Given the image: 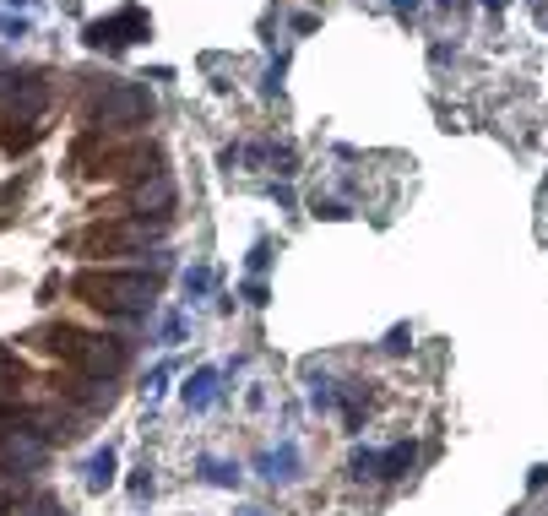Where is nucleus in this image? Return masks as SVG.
I'll list each match as a JSON object with an SVG mask.
<instances>
[{"label":"nucleus","instance_id":"nucleus-11","mask_svg":"<svg viewBox=\"0 0 548 516\" xmlns=\"http://www.w3.org/2000/svg\"><path fill=\"white\" fill-rule=\"evenodd\" d=\"M16 516H71V506H60V495H33Z\"/></svg>","mask_w":548,"mask_h":516},{"label":"nucleus","instance_id":"nucleus-12","mask_svg":"<svg viewBox=\"0 0 548 516\" xmlns=\"http://www.w3.org/2000/svg\"><path fill=\"white\" fill-rule=\"evenodd\" d=\"M310 408H315V414H332V408H337V386H332L326 375L310 381Z\"/></svg>","mask_w":548,"mask_h":516},{"label":"nucleus","instance_id":"nucleus-15","mask_svg":"<svg viewBox=\"0 0 548 516\" xmlns=\"http://www.w3.org/2000/svg\"><path fill=\"white\" fill-rule=\"evenodd\" d=\"M413 348V326H391L386 332V354H408Z\"/></svg>","mask_w":548,"mask_h":516},{"label":"nucleus","instance_id":"nucleus-1","mask_svg":"<svg viewBox=\"0 0 548 516\" xmlns=\"http://www.w3.org/2000/svg\"><path fill=\"white\" fill-rule=\"evenodd\" d=\"M27 348L38 354H54L60 365H71L76 375H92V381H114L125 365H130V343L125 337H109V332H82V326H38L27 332Z\"/></svg>","mask_w":548,"mask_h":516},{"label":"nucleus","instance_id":"nucleus-24","mask_svg":"<svg viewBox=\"0 0 548 516\" xmlns=\"http://www.w3.org/2000/svg\"><path fill=\"white\" fill-rule=\"evenodd\" d=\"M505 5H511V0H484V11H489V16H500Z\"/></svg>","mask_w":548,"mask_h":516},{"label":"nucleus","instance_id":"nucleus-23","mask_svg":"<svg viewBox=\"0 0 548 516\" xmlns=\"http://www.w3.org/2000/svg\"><path fill=\"white\" fill-rule=\"evenodd\" d=\"M179 337H185V321H179V316H174V321H168V326H163V343H179Z\"/></svg>","mask_w":548,"mask_h":516},{"label":"nucleus","instance_id":"nucleus-19","mask_svg":"<svg viewBox=\"0 0 548 516\" xmlns=\"http://www.w3.org/2000/svg\"><path fill=\"white\" fill-rule=\"evenodd\" d=\"M266 267H272V245H266V239H261V245H255V250H250V272H266Z\"/></svg>","mask_w":548,"mask_h":516},{"label":"nucleus","instance_id":"nucleus-16","mask_svg":"<svg viewBox=\"0 0 548 516\" xmlns=\"http://www.w3.org/2000/svg\"><path fill=\"white\" fill-rule=\"evenodd\" d=\"M207 288H212V272L207 267H190L185 272V294H207Z\"/></svg>","mask_w":548,"mask_h":516},{"label":"nucleus","instance_id":"nucleus-10","mask_svg":"<svg viewBox=\"0 0 548 516\" xmlns=\"http://www.w3.org/2000/svg\"><path fill=\"white\" fill-rule=\"evenodd\" d=\"M201 479L217 484V490H239V468L234 462H217V457H201Z\"/></svg>","mask_w":548,"mask_h":516},{"label":"nucleus","instance_id":"nucleus-26","mask_svg":"<svg viewBox=\"0 0 548 516\" xmlns=\"http://www.w3.org/2000/svg\"><path fill=\"white\" fill-rule=\"evenodd\" d=\"M435 5H457V0H435Z\"/></svg>","mask_w":548,"mask_h":516},{"label":"nucleus","instance_id":"nucleus-22","mask_svg":"<svg viewBox=\"0 0 548 516\" xmlns=\"http://www.w3.org/2000/svg\"><path fill=\"white\" fill-rule=\"evenodd\" d=\"M163 386H168V365H158V370H152V381H147V392H152V397H158V392H163Z\"/></svg>","mask_w":548,"mask_h":516},{"label":"nucleus","instance_id":"nucleus-17","mask_svg":"<svg viewBox=\"0 0 548 516\" xmlns=\"http://www.w3.org/2000/svg\"><path fill=\"white\" fill-rule=\"evenodd\" d=\"M245 299H250V305L261 310V305H272V288H266L261 277H250V283H245Z\"/></svg>","mask_w":548,"mask_h":516},{"label":"nucleus","instance_id":"nucleus-6","mask_svg":"<svg viewBox=\"0 0 548 516\" xmlns=\"http://www.w3.org/2000/svg\"><path fill=\"white\" fill-rule=\"evenodd\" d=\"M255 468H261V479L288 484V479H299V446H293V441H283L277 452H261V457H255Z\"/></svg>","mask_w":548,"mask_h":516},{"label":"nucleus","instance_id":"nucleus-14","mask_svg":"<svg viewBox=\"0 0 548 516\" xmlns=\"http://www.w3.org/2000/svg\"><path fill=\"white\" fill-rule=\"evenodd\" d=\"M315 218H332V223H342V218H353V207H348V201H321V196H315Z\"/></svg>","mask_w":548,"mask_h":516},{"label":"nucleus","instance_id":"nucleus-8","mask_svg":"<svg viewBox=\"0 0 548 516\" xmlns=\"http://www.w3.org/2000/svg\"><path fill=\"white\" fill-rule=\"evenodd\" d=\"M212 397H217V370L207 365L185 381V408H212Z\"/></svg>","mask_w":548,"mask_h":516},{"label":"nucleus","instance_id":"nucleus-13","mask_svg":"<svg viewBox=\"0 0 548 516\" xmlns=\"http://www.w3.org/2000/svg\"><path fill=\"white\" fill-rule=\"evenodd\" d=\"M375 468H380V452H364V446H359V452L348 457V473H353V479H375Z\"/></svg>","mask_w":548,"mask_h":516},{"label":"nucleus","instance_id":"nucleus-21","mask_svg":"<svg viewBox=\"0 0 548 516\" xmlns=\"http://www.w3.org/2000/svg\"><path fill=\"white\" fill-rule=\"evenodd\" d=\"M527 490H548V462H538V468L527 473Z\"/></svg>","mask_w":548,"mask_h":516},{"label":"nucleus","instance_id":"nucleus-7","mask_svg":"<svg viewBox=\"0 0 548 516\" xmlns=\"http://www.w3.org/2000/svg\"><path fill=\"white\" fill-rule=\"evenodd\" d=\"M418 462V446L413 441H397V446H386L380 452V468H375V479L380 484H391V479H408V468Z\"/></svg>","mask_w":548,"mask_h":516},{"label":"nucleus","instance_id":"nucleus-20","mask_svg":"<svg viewBox=\"0 0 548 516\" xmlns=\"http://www.w3.org/2000/svg\"><path fill=\"white\" fill-rule=\"evenodd\" d=\"M418 5H424V0H391V11H397L402 22H413V16H418Z\"/></svg>","mask_w":548,"mask_h":516},{"label":"nucleus","instance_id":"nucleus-4","mask_svg":"<svg viewBox=\"0 0 548 516\" xmlns=\"http://www.w3.org/2000/svg\"><path fill=\"white\" fill-rule=\"evenodd\" d=\"M152 114V98H147V87H130V82H120V87H109V98L92 109V125L98 131H114V125H141Z\"/></svg>","mask_w":548,"mask_h":516},{"label":"nucleus","instance_id":"nucleus-3","mask_svg":"<svg viewBox=\"0 0 548 516\" xmlns=\"http://www.w3.org/2000/svg\"><path fill=\"white\" fill-rule=\"evenodd\" d=\"M147 33H152V22H147V11H141V5H120L114 16L87 22V44H92V49H109V54H120V49L141 44Z\"/></svg>","mask_w":548,"mask_h":516},{"label":"nucleus","instance_id":"nucleus-18","mask_svg":"<svg viewBox=\"0 0 548 516\" xmlns=\"http://www.w3.org/2000/svg\"><path fill=\"white\" fill-rule=\"evenodd\" d=\"M130 495H136V501H152V473H147V468H136V479H130Z\"/></svg>","mask_w":548,"mask_h":516},{"label":"nucleus","instance_id":"nucleus-5","mask_svg":"<svg viewBox=\"0 0 548 516\" xmlns=\"http://www.w3.org/2000/svg\"><path fill=\"white\" fill-rule=\"evenodd\" d=\"M43 457H49V446L38 441V435H27V430H0V473H11V479H27V473H38L43 468Z\"/></svg>","mask_w":548,"mask_h":516},{"label":"nucleus","instance_id":"nucleus-2","mask_svg":"<svg viewBox=\"0 0 548 516\" xmlns=\"http://www.w3.org/2000/svg\"><path fill=\"white\" fill-rule=\"evenodd\" d=\"M71 294L92 310H103L109 321H141L158 299V277L147 272H120V267H103V272H76L71 277Z\"/></svg>","mask_w":548,"mask_h":516},{"label":"nucleus","instance_id":"nucleus-25","mask_svg":"<svg viewBox=\"0 0 548 516\" xmlns=\"http://www.w3.org/2000/svg\"><path fill=\"white\" fill-rule=\"evenodd\" d=\"M0 516H11V506H5V495H0Z\"/></svg>","mask_w":548,"mask_h":516},{"label":"nucleus","instance_id":"nucleus-9","mask_svg":"<svg viewBox=\"0 0 548 516\" xmlns=\"http://www.w3.org/2000/svg\"><path fill=\"white\" fill-rule=\"evenodd\" d=\"M114 468H120V462H114V452H109V446H103V452H92V457H87V490H92V495H103V490L114 484Z\"/></svg>","mask_w":548,"mask_h":516}]
</instances>
